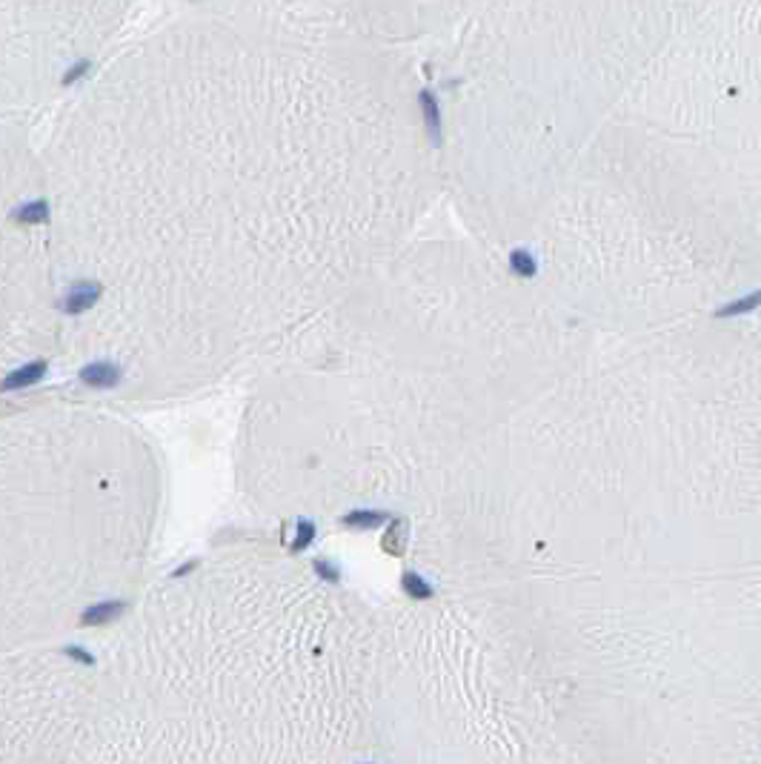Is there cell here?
Wrapping results in <instances>:
<instances>
[{"label": "cell", "instance_id": "obj_1", "mask_svg": "<svg viewBox=\"0 0 761 764\" xmlns=\"http://www.w3.org/2000/svg\"><path fill=\"white\" fill-rule=\"evenodd\" d=\"M120 613H123V601H100L80 613V624L83 627H100V624L115 621Z\"/></svg>", "mask_w": 761, "mask_h": 764}, {"label": "cell", "instance_id": "obj_7", "mask_svg": "<svg viewBox=\"0 0 761 764\" xmlns=\"http://www.w3.org/2000/svg\"><path fill=\"white\" fill-rule=\"evenodd\" d=\"M315 572H318L321 578H327V581H338V578H341L338 567H332V564H329V561H324V559H321V561H315Z\"/></svg>", "mask_w": 761, "mask_h": 764}, {"label": "cell", "instance_id": "obj_3", "mask_svg": "<svg viewBox=\"0 0 761 764\" xmlns=\"http://www.w3.org/2000/svg\"><path fill=\"white\" fill-rule=\"evenodd\" d=\"M83 381H89L92 387H112L118 381V370L109 363H95V367L83 370Z\"/></svg>", "mask_w": 761, "mask_h": 764}, {"label": "cell", "instance_id": "obj_2", "mask_svg": "<svg viewBox=\"0 0 761 764\" xmlns=\"http://www.w3.org/2000/svg\"><path fill=\"white\" fill-rule=\"evenodd\" d=\"M384 521H386V513H381V510H355V513L344 515V524L352 530H373V527L384 524Z\"/></svg>", "mask_w": 761, "mask_h": 764}, {"label": "cell", "instance_id": "obj_8", "mask_svg": "<svg viewBox=\"0 0 761 764\" xmlns=\"http://www.w3.org/2000/svg\"><path fill=\"white\" fill-rule=\"evenodd\" d=\"M66 653H69V655H75V658H78V662H83V664H95V658H92L89 653H83L80 647H69Z\"/></svg>", "mask_w": 761, "mask_h": 764}, {"label": "cell", "instance_id": "obj_4", "mask_svg": "<svg viewBox=\"0 0 761 764\" xmlns=\"http://www.w3.org/2000/svg\"><path fill=\"white\" fill-rule=\"evenodd\" d=\"M404 589L406 593H410L415 601H427V598H432L435 596V589L423 581L418 572H404Z\"/></svg>", "mask_w": 761, "mask_h": 764}, {"label": "cell", "instance_id": "obj_5", "mask_svg": "<svg viewBox=\"0 0 761 764\" xmlns=\"http://www.w3.org/2000/svg\"><path fill=\"white\" fill-rule=\"evenodd\" d=\"M312 538H315V524H312V521H298L292 550H295V552H298V550H307V547L312 544Z\"/></svg>", "mask_w": 761, "mask_h": 764}, {"label": "cell", "instance_id": "obj_6", "mask_svg": "<svg viewBox=\"0 0 761 764\" xmlns=\"http://www.w3.org/2000/svg\"><path fill=\"white\" fill-rule=\"evenodd\" d=\"M41 372H43V363H34V367H26L21 372H14L6 381V390H14V387H21V384H32L34 378H41Z\"/></svg>", "mask_w": 761, "mask_h": 764}]
</instances>
